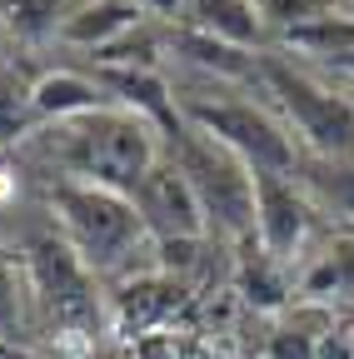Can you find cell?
<instances>
[{"label":"cell","mask_w":354,"mask_h":359,"mask_svg":"<svg viewBox=\"0 0 354 359\" xmlns=\"http://www.w3.org/2000/svg\"><path fill=\"white\" fill-rule=\"evenodd\" d=\"M165 80H170L180 125L235 150L254 175H294V165L304 160L294 135L285 130V120L270 110V100L254 85H225L205 75H165Z\"/></svg>","instance_id":"obj_2"},{"label":"cell","mask_w":354,"mask_h":359,"mask_svg":"<svg viewBox=\"0 0 354 359\" xmlns=\"http://www.w3.org/2000/svg\"><path fill=\"white\" fill-rule=\"evenodd\" d=\"M329 75H334V80H349V85H354V50H349V55H344L339 65H329Z\"/></svg>","instance_id":"obj_17"},{"label":"cell","mask_w":354,"mask_h":359,"mask_svg":"<svg viewBox=\"0 0 354 359\" xmlns=\"http://www.w3.org/2000/svg\"><path fill=\"white\" fill-rule=\"evenodd\" d=\"M315 219L320 210L309 205L294 175H254V250H264L275 264H290L304 255Z\"/></svg>","instance_id":"obj_7"},{"label":"cell","mask_w":354,"mask_h":359,"mask_svg":"<svg viewBox=\"0 0 354 359\" xmlns=\"http://www.w3.org/2000/svg\"><path fill=\"white\" fill-rule=\"evenodd\" d=\"M185 6H190V0H140V11L155 25H180L185 20Z\"/></svg>","instance_id":"obj_16"},{"label":"cell","mask_w":354,"mask_h":359,"mask_svg":"<svg viewBox=\"0 0 354 359\" xmlns=\"http://www.w3.org/2000/svg\"><path fill=\"white\" fill-rule=\"evenodd\" d=\"M349 6H354V0H349Z\"/></svg>","instance_id":"obj_19"},{"label":"cell","mask_w":354,"mask_h":359,"mask_svg":"<svg viewBox=\"0 0 354 359\" xmlns=\"http://www.w3.org/2000/svg\"><path fill=\"white\" fill-rule=\"evenodd\" d=\"M254 90L285 120L304 160H354V100L344 80L285 50H264Z\"/></svg>","instance_id":"obj_3"},{"label":"cell","mask_w":354,"mask_h":359,"mask_svg":"<svg viewBox=\"0 0 354 359\" xmlns=\"http://www.w3.org/2000/svg\"><path fill=\"white\" fill-rule=\"evenodd\" d=\"M165 155L180 165L190 190L200 195V210L210 219V235L219 240H254V170L225 150L210 135L180 125L165 140Z\"/></svg>","instance_id":"obj_5"},{"label":"cell","mask_w":354,"mask_h":359,"mask_svg":"<svg viewBox=\"0 0 354 359\" xmlns=\"http://www.w3.org/2000/svg\"><path fill=\"white\" fill-rule=\"evenodd\" d=\"M180 25H190V30H200L219 45H235L245 55L275 50V35L259 15V0H190Z\"/></svg>","instance_id":"obj_10"},{"label":"cell","mask_w":354,"mask_h":359,"mask_svg":"<svg viewBox=\"0 0 354 359\" xmlns=\"http://www.w3.org/2000/svg\"><path fill=\"white\" fill-rule=\"evenodd\" d=\"M275 50H285V55H294V60H304V65H320V70L339 65V60L354 50V6H339V11H329V15H315V20L285 30V35L275 40Z\"/></svg>","instance_id":"obj_11"},{"label":"cell","mask_w":354,"mask_h":359,"mask_svg":"<svg viewBox=\"0 0 354 359\" xmlns=\"http://www.w3.org/2000/svg\"><path fill=\"white\" fill-rule=\"evenodd\" d=\"M70 11H75V0H0V30L11 40L40 45V40L60 35Z\"/></svg>","instance_id":"obj_13"},{"label":"cell","mask_w":354,"mask_h":359,"mask_svg":"<svg viewBox=\"0 0 354 359\" xmlns=\"http://www.w3.org/2000/svg\"><path fill=\"white\" fill-rule=\"evenodd\" d=\"M30 105H35L40 125H60V120H80V115L115 105V95L100 85V75L90 65H50V70L30 75Z\"/></svg>","instance_id":"obj_8"},{"label":"cell","mask_w":354,"mask_h":359,"mask_svg":"<svg viewBox=\"0 0 354 359\" xmlns=\"http://www.w3.org/2000/svg\"><path fill=\"white\" fill-rule=\"evenodd\" d=\"M140 25H150V15L140 11V0H75V11L65 15L55 45L65 50H85V60L120 45L125 35H135Z\"/></svg>","instance_id":"obj_9"},{"label":"cell","mask_w":354,"mask_h":359,"mask_svg":"<svg viewBox=\"0 0 354 359\" xmlns=\"http://www.w3.org/2000/svg\"><path fill=\"white\" fill-rule=\"evenodd\" d=\"M25 150L35 160H46V170L70 185H95L115 195H135V185L160 165L165 155V130L145 120L140 110L105 105L95 115L40 125Z\"/></svg>","instance_id":"obj_1"},{"label":"cell","mask_w":354,"mask_h":359,"mask_svg":"<svg viewBox=\"0 0 354 359\" xmlns=\"http://www.w3.org/2000/svg\"><path fill=\"white\" fill-rule=\"evenodd\" d=\"M339 6H349V0H259V15H264V25H270V35L280 40L285 30L315 20V15H329Z\"/></svg>","instance_id":"obj_15"},{"label":"cell","mask_w":354,"mask_h":359,"mask_svg":"<svg viewBox=\"0 0 354 359\" xmlns=\"http://www.w3.org/2000/svg\"><path fill=\"white\" fill-rule=\"evenodd\" d=\"M40 130L35 105H30V80L6 60L0 65V145H25Z\"/></svg>","instance_id":"obj_14"},{"label":"cell","mask_w":354,"mask_h":359,"mask_svg":"<svg viewBox=\"0 0 354 359\" xmlns=\"http://www.w3.org/2000/svg\"><path fill=\"white\" fill-rule=\"evenodd\" d=\"M344 90H349V100H354V85H349V80H344Z\"/></svg>","instance_id":"obj_18"},{"label":"cell","mask_w":354,"mask_h":359,"mask_svg":"<svg viewBox=\"0 0 354 359\" xmlns=\"http://www.w3.org/2000/svg\"><path fill=\"white\" fill-rule=\"evenodd\" d=\"M294 180L325 219L354 230V160H299Z\"/></svg>","instance_id":"obj_12"},{"label":"cell","mask_w":354,"mask_h":359,"mask_svg":"<svg viewBox=\"0 0 354 359\" xmlns=\"http://www.w3.org/2000/svg\"><path fill=\"white\" fill-rule=\"evenodd\" d=\"M130 205H135L150 245H160V250L205 245V240H210V219H205V210H200V195L190 190V180L180 175V165H175L170 155H160V165L135 185Z\"/></svg>","instance_id":"obj_6"},{"label":"cell","mask_w":354,"mask_h":359,"mask_svg":"<svg viewBox=\"0 0 354 359\" xmlns=\"http://www.w3.org/2000/svg\"><path fill=\"white\" fill-rule=\"evenodd\" d=\"M50 210H55V224H60V240L75 250V259L90 269V275L130 269V259L140 250H150V235H145L135 205H130V195L55 180Z\"/></svg>","instance_id":"obj_4"}]
</instances>
